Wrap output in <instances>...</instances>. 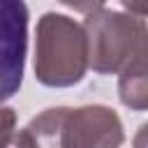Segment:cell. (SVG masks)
Wrapping results in <instances>:
<instances>
[{"mask_svg": "<svg viewBox=\"0 0 148 148\" xmlns=\"http://www.w3.org/2000/svg\"><path fill=\"white\" fill-rule=\"evenodd\" d=\"M2 148H37L35 146V141H32V136H30V132L23 127V130H14V134H12V139L2 146Z\"/></svg>", "mask_w": 148, "mask_h": 148, "instance_id": "obj_8", "label": "cell"}, {"mask_svg": "<svg viewBox=\"0 0 148 148\" xmlns=\"http://www.w3.org/2000/svg\"><path fill=\"white\" fill-rule=\"evenodd\" d=\"M118 95L120 102L134 111H146L148 106V67L146 58L127 65L118 79Z\"/></svg>", "mask_w": 148, "mask_h": 148, "instance_id": "obj_5", "label": "cell"}, {"mask_svg": "<svg viewBox=\"0 0 148 148\" xmlns=\"http://www.w3.org/2000/svg\"><path fill=\"white\" fill-rule=\"evenodd\" d=\"M58 2L67 5V7H69V9H74V12L90 14V12H97V9H102L106 0H58Z\"/></svg>", "mask_w": 148, "mask_h": 148, "instance_id": "obj_7", "label": "cell"}, {"mask_svg": "<svg viewBox=\"0 0 148 148\" xmlns=\"http://www.w3.org/2000/svg\"><path fill=\"white\" fill-rule=\"evenodd\" d=\"M120 5H123L130 14H134V16H139V18H143V16L148 14V0H120Z\"/></svg>", "mask_w": 148, "mask_h": 148, "instance_id": "obj_9", "label": "cell"}, {"mask_svg": "<svg viewBox=\"0 0 148 148\" xmlns=\"http://www.w3.org/2000/svg\"><path fill=\"white\" fill-rule=\"evenodd\" d=\"M28 51V7L23 0H0V106L23 83Z\"/></svg>", "mask_w": 148, "mask_h": 148, "instance_id": "obj_4", "label": "cell"}, {"mask_svg": "<svg viewBox=\"0 0 148 148\" xmlns=\"http://www.w3.org/2000/svg\"><path fill=\"white\" fill-rule=\"evenodd\" d=\"M16 127V113L9 106H0V148L12 139Z\"/></svg>", "mask_w": 148, "mask_h": 148, "instance_id": "obj_6", "label": "cell"}, {"mask_svg": "<svg viewBox=\"0 0 148 148\" xmlns=\"http://www.w3.org/2000/svg\"><path fill=\"white\" fill-rule=\"evenodd\" d=\"M88 44L83 28L56 12H46L35 30V76L49 88H69L86 76Z\"/></svg>", "mask_w": 148, "mask_h": 148, "instance_id": "obj_2", "label": "cell"}, {"mask_svg": "<svg viewBox=\"0 0 148 148\" xmlns=\"http://www.w3.org/2000/svg\"><path fill=\"white\" fill-rule=\"evenodd\" d=\"M25 130L37 148H120L123 123L111 106H53L35 116Z\"/></svg>", "mask_w": 148, "mask_h": 148, "instance_id": "obj_1", "label": "cell"}, {"mask_svg": "<svg viewBox=\"0 0 148 148\" xmlns=\"http://www.w3.org/2000/svg\"><path fill=\"white\" fill-rule=\"evenodd\" d=\"M81 28L88 44V67L97 74H120L127 65L148 58L146 23L134 14L97 9Z\"/></svg>", "mask_w": 148, "mask_h": 148, "instance_id": "obj_3", "label": "cell"}]
</instances>
